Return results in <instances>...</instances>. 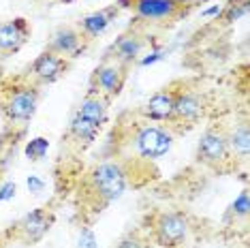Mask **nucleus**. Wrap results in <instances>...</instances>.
Masks as SVG:
<instances>
[{
	"mask_svg": "<svg viewBox=\"0 0 250 248\" xmlns=\"http://www.w3.org/2000/svg\"><path fill=\"white\" fill-rule=\"evenodd\" d=\"M218 13H220V7H218V4H214L212 9L203 11V18H212V15H216V18H218Z\"/></svg>",
	"mask_w": 250,
	"mask_h": 248,
	"instance_id": "393cba45",
	"label": "nucleus"
},
{
	"mask_svg": "<svg viewBox=\"0 0 250 248\" xmlns=\"http://www.w3.org/2000/svg\"><path fill=\"white\" fill-rule=\"evenodd\" d=\"M15 195V184L7 182V184H0V201H7Z\"/></svg>",
	"mask_w": 250,
	"mask_h": 248,
	"instance_id": "5701e85b",
	"label": "nucleus"
},
{
	"mask_svg": "<svg viewBox=\"0 0 250 248\" xmlns=\"http://www.w3.org/2000/svg\"><path fill=\"white\" fill-rule=\"evenodd\" d=\"M30 28L24 18H15L0 24V54H15L26 45Z\"/></svg>",
	"mask_w": 250,
	"mask_h": 248,
	"instance_id": "4468645a",
	"label": "nucleus"
},
{
	"mask_svg": "<svg viewBox=\"0 0 250 248\" xmlns=\"http://www.w3.org/2000/svg\"><path fill=\"white\" fill-rule=\"evenodd\" d=\"M47 150H49V142L45 137H37V139H32L30 144L26 145V156L30 161H41L45 154H47Z\"/></svg>",
	"mask_w": 250,
	"mask_h": 248,
	"instance_id": "412c9836",
	"label": "nucleus"
},
{
	"mask_svg": "<svg viewBox=\"0 0 250 248\" xmlns=\"http://www.w3.org/2000/svg\"><path fill=\"white\" fill-rule=\"evenodd\" d=\"M101 128L96 122L88 120V118L79 116V114H73L71 122H69V137L73 139V142L82 144V145H90L96 142V137H99Z\"/></svg>",
	"mask_w": 250,
	"mask_h": 248,
	"instance_id": "f3484780",
	"label": "nucleus"
},
{
	"mask_svg": "<svg viewBox=\"0 0 250 248\" xmlns=\"http://www.w3.org/2000/svg\"><path fill=\"white\" fill-rule=\"evenodd\" d=\"M116 248H152V240L141 229H135V231H128L126 235H122Z\"/></svg>",
	"mask_w": 250,
	"mask_h": 248,
	"instance_id": "aec40b11",
	"label": "nucleus"
},
{
	"mask_svg": "<svg viewBox=\"0 0 250 248\" xmlns=\"http://www.w3.org/2000/svg\"><path fill=\"white\" fill-rule=\"evenodd\" d=\"M86 43L88 41L82 37V32H79L77 28L60 26L58 30L52 35V39H49L47 49L49 52H54V54H58V56H62V58L71 60V58H77V56L83 52Z\"/></svg>",
	"mask_w": 250,
	"mask_h": 248,
	"instance_id": "ddd939ff",
	"label": "nucleus"
},
{
	"mask_svg": "<svg viewBox=\"0 0 250 248\" xmlns=\"http://www.w3.org/2000/svg\"><path fill=\"white\" fill-rule=\"evenodd\" d=\"M43 186H45V184H43L39 178H35V176L28 178V188H30V193H41Z\"/></svg>",
	"mask_w": 250,
	"mask_h": 248,
	"instance_id": "b1692460",
	"label": "nucleus"
},
{
	"mask_svg": "<svg viewBox=\"0 0 250 248\" xmlns=\"http://www.w3.org/2000/svg\"><path fill=\"white\" fill-rule=\"evenodd\" d=\"M197 163L206 165L218 173L235 171L237 169V159L227 142V133L223 126H209L206 133L199 137L197 144Z\"/></svg>",
	"mask_w": 250,
	"mask_h": 248,
	"instance_id": "20e7f679",
	"label": "nucleus"
},
{
	"mask_svg": "<svg viewBox=\"0 0 250 248\" xmlns=\"http://www.w3.org/2000/svg\"><path fill=\"white\" fill-rule=\"evenodd\" d=\"M126 186H128L126 169L116 161H105L86 173L82 190H79V199L88 210L101 214L118 197H122Z\"/></svg>",
	"mask_w": 250,
	"mask_h": 248,
	"instance_id": "f257e3e1",
	"label": "nucleus"
},
{
	"mask_svg": "<svg viewBox=\"0 0 250 248\" xmlns=\"http://www.w3.org/2000/svg\"><path fill=\"white\" fill-rule=\"evenodd\" d=\"M69 71V60L62 58V56L45 49L32 60L30 64V82L37 83V86H49V83H56L64 73Z\"/></svg>",
	"mask_w": 250,
	"mask_h": 248,
	"instance_id": "9d476101",
	"label": "nucleus"
},
{
	"mask_svg": "<svg viewBox=\"0 0 250 248\" xmlns=\"http://www.w3.org/2000/svg\"><path fill=\"white\" fill-rule=\"evenodd\" d=\"M208 111V97L203 90L190 88L180 82L178 94H175V105H173V118L171 124H186L192 126L206 116Z\"/></svg>",
	"mask_w": 250,
	"mask_h": 248,
	"instance_id": "6e6552de",
	"label": "nucleus"
},
{
	"mask_svg": "<svg viewBox=\"0 0 250 248\" xmlns=\"http://www.w3.org/2000/svg\"><path fill=\"white\" fill-rule=\"evenodd\" d=\"M190 235V221L184 212L161 210L147 216V238L161 248H180Z\"/></svg>",
	"mask_w": 250,
	"mask_h": 248,
	"instance_id": "7ed1b4c3",
	"label": "nucleus"
},
{
	"mask_svg": "<svg viewBox=\"0 0 250 248\" xmlns=\"http://www.w3.org/2000/svg\"><path fill=\"white\" fill-rule=\"evenodd\" d=\"M120 2H130L124 7H130L139 20L146 21H175L186 18L190 9L199 0H120Z\"/></svg>",
	"mask_w": 250,
	"mask_h": 248,
	"instance_id": "423d86ee",
	"label": "nucleus"
},
{
	"mask_svg": "<svg viewBox=\"0 0 250 248\" xmlns=\"http://www.w3.org/2000/svg\"><path fill=\"white\" fill-rule=\"evenodd\" d=\"M116 15H118V7H109V9H101V11H94V13H88L86 18L79 20L77 30L82 32V37L86 39V41H92V39L101 37L107 28H109V24L113 21Z\"/></svg>",
	"mask_w": 250,
	"mask_h": 248,
	"instance_id": "2eb2a0df",
	"label": "nucleus"
},
{
	"mask_svg": "<svg viewBox=\"0 0 250 248\" xmlns=\"http://www.w3.org/2000/svg\"><path fill=\"white\" fill-rule=\"evenodd\" d=\"M227 133V142H229V148L233 152L240 163H246L248 159V150H250V133H248V124L246 122H240L231 128V131H225Z\"/></svg>",
	"mask_w": 250,
	"mask_h": 248,
	"instance_id": "a211bd4d",
	"label": "nucleus"
},
{
	"mask_svg": "<svg viewBox=\"0 0 250 248\" xmlns=\"http://www.w3.org/2000/svg\"><path fill=\"white\" fill-rule=\"evenodd\" d=\"M109 99L101 97V94H94V92H88L86 97L82 99V103L77 105V111L75 114L88 118V120L96 122L99 126H103L109 118Z\"/></svg>",
	"mask_w": 250,
	"mask_h": 248,
	"instance_id": "dca6fc26",
	"label": "nucleus"
},
{
	"mask_svg": "<svg viewBox=\"0 0 250 248\" xmlns=\"http://www.w3.org/2000/svg\"><path fill=\"white\" fill-rule=\"evenodd\" d=\"M135 152L146 161H158L171 150L173 145V133L167 126H158V124H144V126L135 128L133 133Z\"/></svg>",
	"mask_w": 250,
	"mask_h": 248,
	"instance_id": "0eeeda50",
	"label": "nucleus"
},
{
	"mask_svg": "<svg viewBox=\"0 0 250 248\" xmlns=\"http://www.w3.org/2000/svg\"><path fill=\"white\" fill-rule=\"evenodd\" d=\"M146 49V37L139 35L137 30H130V32H124L116 39V43L109 47V60H116L120 62L122 66H128L135 64L139 60V56L144 54Z\"/></svg>",
	"mask_w": 250,
	"mask_h": 248,
	"instance_id": "f8f14e48",
	"label": "nucleus"
},
{
	"mask_svg": "<svg viewBox=\"0 0 250 248\" xmlns=\"http://www.w3.org/2000/svg\"><path fill=\"white\" fill-rule=\"evenodd\" d=\"M231 214L235 218H246L248 216V210H250V204H248V190H242L240 195H237V199L231 204Z\"/></svg>",
	"mask_w": 250,
	"mask_h": 248,
	"instance_id": "4be33fe9",
	"label": "nucleus"
},
{
	"mask_svg": "<svg viewBox=\"0 0 250 248\" xmlns=\"http://www.w3.org/2000/svg\"><path fill=\"white\" fill-rule=\"evenodd\" d=\"M60 2H64V4H69V2H75V0H60Z\"/></svg>",
	"mask_w": 250,
	"mask_h": 248,
	"instance_id": "a878e982",
	"label": "nucleus"
},
{
	"mask_svg": "<svg viewBox=\"0 0 250 248\" xmlns=\"http://www.w3.org/2000/svg\"><path fill=\"white\" fill-rule=\"evenodd\" d=\"M54 223H56V214L49 207H35L26 216H21L18 223L11 225V229L7 231V238L18 242L21 246H35L49 233Z\"/></svg>",
	"mask_w": 250,
	"mask_h": 248,
	"instance_id": "39448f33",
	"label": "nucleus"
},
{
	"mask_svg": "<svg viewBox=\"0 0 250 248\" xmlns=\"http://www.w3.org/2000/svg\"><path fill=\"white\" fill-rule=\"evenodd\" d=\"M178 88H180V82H173V83H169V86L156 90V92L147 99V103L141 107V116L150 122H171Z\"/></svg>",
	"mask_w": 250,
	"mask_h": 248,
	"instance_id": "9b49d317",
	"label": "nucleus"
},
{
	"mask_svg": "<svg viewBox=\"0 0 250 248\" xmlns=\"http://www.w3.org/2000/svg\"><path fill=\"white\" fill-rule=\"evenodd\" d=\"M0 82H2V73H0Z\"/></svg>",
	"mask_w": 250,
	"mask_h": 248,
	"instance_id": "bb28decb",
	"label": "nucleus"
},
{
	"mask_svg": "<svg viewBox=\"0 0 250 248\" xmlns=\"http://www.w3.org/2000/svg\"><path fill=\"white\" fill-rule=\"evenodd\" d=\"M126 75H128V69L122 66L120 62L116 60H109L107 58L103 64H99L90 77V90L88 92H94V94H101L105 99H116L118 94L124 90V83H126Z\"/></svg>",
	"mask_w": 250,
	"mask_h": 248,
	"instance_id": "1a4fd4ad",
	"label": "nucleus"
},
{
	"mask_svg": "<svg viewBox=\"0 0 250 248\" xmlns=\"http://www.w3.org/2000/svg\"><path fill=\"white\" fill-rule=\"evenodd\" d=\"M39 86L28 80H2L0 82V111L11 124L30 122L39 107Z\"/></svg>",
	"mask_w": 250,
	"mask_h": 248,
	"instance_id": "f03ea898",
	"label": "nucleus"
},
{
	"mask_svg": "<svg viewBox=\"0 0 250 248\" xmlns=\"http://www.w3.org/2000/svg\"><path fill=\"white\" fill-rule=\"evenodd\" d=\"M246 13H248V0H231V2L225 4V9H220L218 18L223 20V24H233V21H240Z\"/></svg>",
	"mask_w": 250,
	"mask_h": 248,
	"instance_id": "6ab92c4d",
	"label": "nucleus"
}]
</instances>
